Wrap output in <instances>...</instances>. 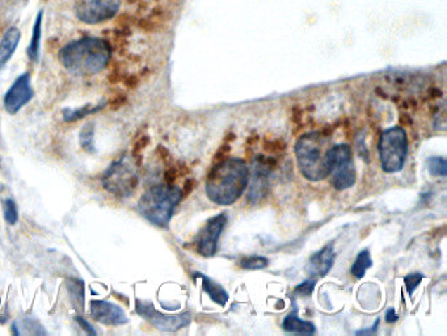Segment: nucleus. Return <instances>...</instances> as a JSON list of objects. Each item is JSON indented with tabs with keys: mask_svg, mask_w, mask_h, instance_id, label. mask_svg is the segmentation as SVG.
I'll return each instance as SVG.
<instances>
[{
	"mask_svg": "<svg viewBox=\"0 0 447 336\" xmlns=\"http://www.w3.org/2000/svg\"><path fill=\"white\" fill-rule=\"evenodd\" d=\"M422 280H424V276L421 273H410L408 276H406L404 283H406V287H407V290H408V295H410V296L413 295L415 289L421 284Z\"/></svg>",
	"mask_w": 447,
	"mask_h": 336,
	"instance_id": "nucleus-28",
	"label": "nucleus"
},
{
	"mask_svg": "<svg viewBox=\"0 0 447 336\" xmlns=\"http://www.w3.org/2000/svg\"><path fill=\"white\" fill-rule=\"evenodd\" d=\"M12 332L15 335H44V334H46L44 327L32 318H24V319L16 321L12 325Z\"/></svg>",
	"mask_w": 447,
	"mask_h": 336,
	"instance_id": "nucleus-20",
	"label": "nucleus"
},
{
	"mask_svg": "<svg viewBox=\"0 0 447 336\" xmlns=\"http://www.w3.org/2000/svg\"><path fill=\"white\" fill-rule=\"evenodd\" d=\"M257 141H259V136H256V134L248 137V139H247V148H252L253 145H254Z\"/></svg>",
	"mask_w": 447,
	"mask_h": 336,
	"instance_id": "nucleus-42",
	"label": "nucleus"
},
{
	"mask_svg": "<svg viewBox=\"0 0 447 336\" xmlns=\"http://www.w3.org/2000/svg\"><path fill=\"white\" fill-rule=\"evenodd\" d=\"M264 148L268 153L273 154H281L286 150V143L282 139H265L264 141Z\"/></svg>",
	"mask_w": 447,
	"mask_h": 336,
	"instance_id": "nucleus-27",
	"label": "nucleus"
},
{
	"mask_svg": "<svg viewBox=\"0 0 447 336\" xmlns=\"http://www.w3.org/2000/svg\"><path fill=\"white\" fill-rule=\"evenodd\" d=\"M101 108H104V104H100L98 107L84 105V107L79 109L66 108L63 110V119L66 122H75V121H79V119H84L88 115L96 113Z\"/></svg>",
	"mask_w": 447,
	"mask_h": 336,
	"instance_id": "nucleus-22",
	"label": "nucleus"
},
{
	"mask_svg": "<svg viewBox=\"0 0 447 336\" xmlns=\"http://www.w3.org/2000/svg\"><path fill=\"white\" fill-rule=\"evenodd\" d=\"M399 122H400V125L401 127H412V119H410V116L408 115H406V113H403V115H400V117H399Z\"/></svg>",
	"mask_w": 447,
	"mask_h": 336,
	"instance_id": "nucleus-38",
	"label": "nucleus"
},
{
	"mask_svg": "<svg viewBox=\"0 0 447 336\" xmlns=\"http://www.w3.org/2000/svg\"><path fill=\"white\" fill-rule=\"evenodd\" d=\"M335 129H336V127H335V125H325L324 128L321 129V131H319V133H320L323 137H327V138H330L332 134H333Z\"/></svg>",
	"mask_w": 447,
	"mask_h": 336,
	"instance_id": "nucleus-39",
	"label": "nucleus"
},
{
	"mask_svg": "<svg viewBox=\"0 0 447 336\" xmlns=\"http://www.w3.org/2000/svg\"><path fill=\"white\" fill-rule=\"evenodd\" d=\"M380 155L383 171L399 172L406 162L408 151V139L406 130L400 127L387 129L380 138Z\"/></svg>",
	"mask_w": 447,
	"mask_h": 336,
	"instance_id": "nucleus-5",
	"label": "nucleus"
},
{
	"mask_svg": "<svg viewBox=\"0 0 447 336\" xmlns=\"http://www.w3.org/2000/svg\"><path fill=\"white\" fill-rule=\"evenodd\" d=\"M181 198V190L172 184L155 186L142 195L138 210L153 225L167 228Z\"/></svg>",
	"mask_w": 447,
	"mask_h": 336,
	"instance_id": "nucleus-4",
	"label": "nucleus"
},
{
	"mask_svg": "<svg viewBox=\"0 0 447 336\" xmlns=\"http://www.w3.org/2000/svg\"><path fill=\"white\" fill-rule=\"evenodd\" d=\"M332 186L337 190L350 188L356 183V169L351 162V148L348 145L331 148Z\"/></svg>",
	"mask_w": 447,
	"mask_h": 336,
	"instance_id": "nucleus-7",
	"label": "nucleus"
},
{
	"mask_svg": "<svg viewBox=\"0 0 447 336\" xmlns=\"http://www.w3.org/2000/svg\"><path fill=\"white\" fill-rule=\"evenodd\" d=\"M316 281L315 280H309V281H304L301 285L295 287V295H299V296L309 297L311 296L312 290L315 287Z\"/></svg>",
	"mask_w": 447,
	"mask_h": 336,
	"instance_id": "nucleus-30",
	"label": "nucleus"
},
{
	"mask_svg": "<svg viewBox=\"0 0 447 336\" xmlns=\"http://www.w3.org/2000/svg\"><path fill=\"white\" fill-rule=\"evenodd\" d=\"M372 266V260L370 257L369 250H363L358 254V257H356L354 263H353V267H351V275L357 277V278H362V277L366 275V271Z\"/></svg>",
	"mask_w": 447,
	"mask_h": 336,
	"instance_id": "nucleus-21",
	"label": "nucleus"
},
{
	"mask_svg": "<svg viewBox=\"0 0 447 336\" xmlns=\"http://www.w3.org/2000/svg\"><path fill=\"white\" fill-rule=\"evenodd\" d=\"M230 143H227V142H224V145H222L219 150L215 153L214 155V162L215 163H219V162H222L227 157V154L230 153Z\"/></svg>",
	"mask_w": 447,
	"mask_h": 336,
	"instance_id": "nucleus-33",
	"label": "nucleus"
},
{
	"mask_svg": "<svg viewBox=\"0 0 447 336\" xmlns=\"http://www.w3.org/2000/svg\"><path fill=\"white\" fill-rule=\"evenodd\" d=\"M180 176V172H179V168L169 167L164 174V179H166L167 184H174L176 181V179Z\"/></svg>",
	"mask_w": 447,
	"mask_h": 336,
	"instance_id": "nucleus-35",
	"label": "nucleus"
},
{
	"mask_svg": "<svg viewBox=\"0 0 447 336\" xmlns=\"http://www.w3.org/2000/svg\"><path fill=\"white\" fill-rule=\"evenodd\" d=\"M104 188L118 198H127L136 190L139 180L125 158L115 162L103 179Z\"/></svg>",
	"mask_w": 447,
	"mask_h": 336,
	"instance_id": "nucleus-6",
	"label": "nucleus"
},
{
	"mask_svg": "<svg viewBox=\"0 0 447 336\" xmlns=\"http://www.w3.org/2000/svg\"><path fill=\"white\" fill-rule=\"evenodd\" d=\"M42 20H44V12L39 11L33 30H32V39L28 46V56L32 62H37L39 58V50H41V37H42Z\"/></svg>",
	"mask_w": 447,
	"mask_h": 336,
	"instance_id": "nucleus-19",
	"label": "nucleus"
},
{
	"mask_svg": "<svg viewBox=\"0 0 447 336\" xmlns=\"http://www.w3.org/2000/svg\"><path fill=\"white\" fill-rule=\"evenodd\" d=\"M95 127L93 124H88L80 131V145L83 150H86L88 153H93L95 151Z\"/></svg>",
	"mask_w": 447,
	"mask_h": 336,
	"instance_id": "nucleus-23",
	"label": "nucleus"
},
{
	"mask_svg": "<svg viewBox=\"0 0 447 336\" xmlns=\"http://www.w3.org/2000/svg\"><path fill=\"white\" fill-rule=\"evenodd\" d=\"M363 148H365V146H363ZM361 148H358V150H361ZM363 150H365V159H366V160H368V162H369V154H368V153H366V151H368V150H366V148H363ZM360 155H361V157H363V153H362V151H361Z\"/></svg>",
	"mask_w": 447,
	"mask_h": 336,
	"instance_id": "nucleus-44",
	"label": "nucleus"
},
{
	"mask_svg": "<svg viewBox=\"0 0 447 336\" xmlns=\"http://www.w3.org/2000/svg\"><path fill=\"white\" fill-rule=\"evenodd\" d=\"M292 122H294L298 128H302V127H303V110H302L299 105L292 107Z\"/></svg>",
	"mask_w": 447,
	"mask_h": 336,
	"instance_id": "nucleus-32",
	"label": "nucleus"
},
{
	"mask_svg": "<svg viewBox=\"0 0 447 336\" xmlns=\"http://www.w3.org/2000/svg\"><path fill=\"white\" fill-rule=\"evenodd\" d=\"M75 321L78 322L79 326L82 327L84 331H86V334L88 335H98V332H96V330L93 328V327L91 326L89 323H88L87 321L84 319V318H82V316H75Z\"/></svg>",
	"mask_w": 447,
	"mask_h": 336,
	"instance_id": "nucleus-34",
	"label": "nucleus"
},
{
	"mask_svg": "<svg viewBox=\"0 0 447 336\" xmlns=\"http://www.w3.org/2000/svg\"><path fill=\"white\" fill-rule=\"evenodd\" d=\"M295 155L307 180L319 181L331 175V146L319 131L302 136L295 145Z\"/></svg>",
	"mask_w": 447,
	"mask_h": 336,
	"instance_id": "nucleus-3",
	"label": "nucleus"
},
{
	"mask_svg": "<svg viewBox=\"0 0 447 336\" xmlns=\"http://www.w3.org/2000/svg\"><path fill=\"white\" fill-rule=\"evenodd\" d=\"M333 260H335L333 245H328L310 257V261L306 269L312 276H325L333 266Z\"/></svg>",
	"mask_w": 447,
	"mask_h": 336,
	"instance_id": "nucleus-13",
	"label": "nucleus"
},
{
	"mask_svg": "<svg viewBox=\"0 0 447 336\" xmlns=\"http://www.w3.org/2000/svg\"><path fill=\"white\" fill-rule=\"evenodd\" d=\"M398 314H396V311L394 309L387 310V313H386V322L387 323H395V322H398Z\"/></svg>",
	"mask_w": 447,
	"mask_h": 336,
	"instance_id": "nucleus-37",
	"label": "nucleus"
},
{
	"mask_svg": "<svg viewBox=\"0 0 447 336\" xmlns=\"http://www.w3.org/2000/svg\"><path fill=\"white\" fill-rule=\"evenodd\" d=\"M19 41L20 30L18 28L11 27L4 33L3 39L0 40V70L7 65V62L11 60V57L18 49Z\"/></svg>",
	"mask_w": 447,
	"mask_h": 336,
	"instance_id": "nucleus-14",
	"label": "nucleus"
},
{
	"mask_svg": "<svg viewBox=\"0 0 447 336\" xmlns=\"http://www.w3.org/2000/svg\"><path fill=\"white\" fill-rule=\"evenodd\" d=\"M233 139H235V134H233V133H228V134L226 136V138H224V142L230 143V142H233Z\"/></svg>",
	"mask_w": 447,
	"mask_h": 336,
	"instance_id": "nucleus-43",
	"label": "nucleus"
},
{
	"mask_svg": "<svg viewBox=\"0 0 447 336\" xmlns=\"http://www.w3.org/2000/svg\"><path fill=\"white\" fill-rule=\"evenodd\" d=\"M91 316L98 323L107 326H121L129 321L125 311L121 307L108 301H92Z\"/></svg>",
	"mask_w": 447,
	"mask_h": 336,
	"instance_id": "nucleus-12",
	"label": "nucleus"
},
{
	"mask_svg": "<svg viewBox=\"0 0 447 336\" xmlns=\"http://www.w3.org/2000/svg\"><path fill=\"white\" fill-rule=\"evenodd\" d=\"M195 277H200L202 280V289L207 296L210 297L215 304L224 306L228 301V293L221 287L218 283L213 281L212 278L205 276L202 273H195Z\"/></svg>",
	"mask_w": 447,
	"mask_h": 336,
	"instance_id": "nucleus-16",
	"label": "nucleus"
},
{
	"mask_svg": "<svg viewBox=\"0 0 447 336\" xmlns=\"http://www.w3.org/2000/svg\"><path fill=\"white\" fill-rule=\"evenodd\" d=\"M136 313L146 319L148 323L156 327L157 330L168 331V332H175L180 328L188 326L192 321L189 313H183L179 316H167L160 311H157L151 302L136 299Z\"/></svg>",
	"mask_w": 447,
	"mask_h": 336,
	"instance_id": "nucleus-8",
	"label": "nucleus"
},
{
	"mask_svg": "<svg viewBox=\"0 0 447 336\" xmlns=\"http://www.w3.org/2000/svg\"><path fill=\"white\" fill-rule=\"evenodd\" d=\"M33 95L34 91L32 89L30 75L28 72H24L16 78L10 89L7 91L3 101L4 109L10 115H16L20 109L25 107L30 100L33 99Z\"/></svg>",
	"mask_w": 447,
	"mask_h": 336,
	"instance_id": "nucleus-11",
	"label": "nucleus"
},
{
	"mask_svg": "<svg viewBox=\"0 0 447 336\" xmlns=\"http://www.w3.org/2000/svg\"><path fill=\"white\" fill-rule=\"evenodd\" d=\"M121 7L119 0H84L77 6V18L86 24H101L116 16Z\"/></svg>",
	"mask_w": 447,
	"mask_h": 336,
	"instance_id": "nucleus-9",
	"label": "nucleus"
},
{
	"mask_svg": "<svg viewBox=\"0 0 447 336\" xmlns=\"http://www.w3.org/2000/svg\"><path fill=\"white\" fill-rule=\"evenodd\" d=\"M148 143H150V138H148V136H142L141 138L136 141V146H134V150H133V157L136 158V163H138V162L141 163V159H142V151L146 148Z\"/></svg>",
	"mask_w": 447,
	"mask_h": 336,
	"instance_id": "nucleus-29",
	"label": "nucleus"
},
{
	"mask_svg": "<svg viewBox=\"0 0 447 336\" xmlns=\"http://www.w3.org/2000/svg\"><path fill=\"white\" fill-rule=\"evenodd\" d=\"M428 95L429 99H441V98H442V91L436 89V87H433V89H429Z\"/></svg>",
	"mask_w": 447,
	"mask_h": 336,
	"instance_id": "nucleus-40",
	"label": "nucleus"
},
{
	"mask_svg": "<svg viewBox=\"0 0 447 336\" xmlns=\"http://www.w3.org/2000/svg\"><path fill=\"white\" fill-rule=\"evenodd\" d=\"M269 172L271 169L256 162L254 167V175L252 179V187L250 190V198L254 201L259 198H264L269 188Z\"/></svg>",
	"mask_w": 447,
	"mask_h": 336,
	"instance_id": "nucleus-15",
	"label": "nucleus"
},
{
	"mask_svg": "<svg viewBox=\"0 0 447 336\" xmlns=\"http://www.w3.org/2000/svg\"><path fill=\"white\" fill-rule=\"evenodd\" d=\"M250 171L242 159H224L216 163L206 180L209 198L219 205H231L243 195Z\"/></svg>",
	"mask_w": 447,
	"mask_h": 336,
	"instance_id": "nucleus-1",
	"label": "nucleus"
},
{
	"mask_svg": "<svg viewBox=\"0 0 447 336\" xmlns=\"http://www.w3.org/2000/svg\"><path fill=\"white\" fill-rule=\"evenodd\" d=\"M195 186H197V181H195V179H188L184 183L183 190H181V198H188L193 192Z\"/></svg>",
	"mask_w": 447,
	"mask_h": 336,
	"instance_id": "nucleus-36",
	"label": "nucleus"
},
{
	"mask_svg": "<svg viewBox=\"0 0 447 336\" xmlns=\"http://www.w3.org/2000/svg\"><path fill=\"white\" fill-rule=\"evenodd\" d=\"M112 50L107 41L84 37L71 41L59 51L60 63L72 74L95 75L107 67Z\"/></svg>",
	"mask_w": 447,
	"mask_h": 336,
	"instance_id": "nucleus-2",
	"label": "nucleus"
},
{
	"mask_svg": "<svg viewBox=\"0 0 447 336\" xmlns=\"http://www.w3.org/2000/svg\"><path fill=\"white\" fill-rule=\"evenodd\" d=\"M256 162H259L260 164H263V166H265L268 169H271V171L278 166V160L276 158H273V157L259 155V157L256 158Z\"/></svg>",
	"mask_w": 447,
	"mask_h": 336,
	"instance_id": "nucleus-31",
	"label": "nucleus"
},
{
	"mask_svg": "<svg viewBox=\"0 0 447 336\" xmlns=\"http://www.w3.org/2000/svg\"><path fill=\"white\" fill-rule=\"evenodd\" d=\"M226 222L227 217L224 213L209 219V222L205 225V228L200 231L198 237L195 239L197 251L200 255L205 257H214L218 240L226 226Z\"/></svg>",
	"mask_w": 447,
	"mask_h": 336,
	"instance_id": "nucleus-10",
	"label": "nucleus"
},
{
	"mask_svg": "<svg viewBox=\"0 0 447 336\" xmlns=\"http://www.w3.org/2000/svg\"><path fill=\"white\" fill-rule=\"evenodd\" d=\"M1 207H3V216L6 222L10 225H16L19 219V210L16 207V202L12 198H4L1 201Z\"/></svg>",
	"mask_w": 447,
	"mask_h": 336,
	"instance_id": "nucleus-24",
	"label": "nucleus"
},
{
	"mask_svg": "<svg viewBox=\"0 0 447 336\" xmlns=\"http://www.w3.org/2000/svg\"><path fill=\"white\" fill-rule=\"evenodd\" d=\"M269 266V260L264 257H244L240 261V267L248 271H259Z\"/></svg>",
	"mask_w": 447,
	"mask_h": 336,
	"instance_id": "nucleus-25",
	"label": "nucleus"
},
{
	"mask_svg": "<svg viewBox=\"0 0 447 336\" xmlns=\"http://www.w3.org/2000/svg\"><path fill=\"white\" fill-rule=\"evenodd\" d=\"M282 328L286 332H297V334H313L315 326L311 322H304L299 316H297V311L290 313L283 319Z\"/></svg>",
	"mask_w": 447,
	"mask_h": 336,
	"instance_id": "nucleus-17",
	"label": "nucleus"
},
{
	"mask_svg": "<svg viewBox=\"0 0 447 336\" xmlns=\"http://www.w3.org/2000/svg\"><path fill=\"white\" fill-rule=\"evenodd\" d=\"M429 171L433 176H442L447 175V163L445 158H430L428 162Z\"/></svg>",
	"mask_w": 447,
	"mask_h": 336,
	"instance_id": "nucleus-26",
	"label": "nucleus"
},
{
	"mask_svg": "<svg viewBox=\"0 0 447 336\" xmlns=\"http://www.w3.org/2000/svg\"><path fill=\"white\" fill-rule=\"evenodd\" d=\"M157 153H159V155L162 157V159L164 160V162H168L169 160V153H168V150L166 148H163V146H159L157 148Z\"/></svg>",
	"mask_w": 447,
	"mask_h": 336,
	"instance_id": "nucleus-41",
	"label": "nucleus"
},
{
	"mask_svg": "<svg viewBox=\"0 0 447 336\" xmlns=\"http://www.w3.org/2000/svg\"><path fill=\"white\" fill-rule=\"evenodd\" d=\"M66 287H67L72 306H74V309H77L78 311H82L84 309V302H86L84 283L82 280H77V278H67L66 280Z\"/></svg>",
	"mask_w": 447,
	"mask_h": 336,
	"instance_id": "nucleus-18",
	"label": "nucleus"
}]
</instances>
